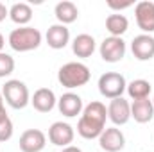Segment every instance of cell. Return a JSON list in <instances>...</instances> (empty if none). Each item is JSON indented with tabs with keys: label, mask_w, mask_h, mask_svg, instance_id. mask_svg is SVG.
I'll use <instances>...</instances> for the list:
<instances>
[{
	"label": "cell",
	"mask_w": 154,
	"mask_h": 152,
	"mask_svg": "<svg viewBox=\"0 0 154 152\" xmlns=\"http://www.w3.org/2000/svg\"><path fill=\"white\" fill-rule=\"evenodd\" d=\"M106 118H108V108L99 102L93 100L88 106H84L81 118L77 122V132L81 138L84 140H99V136L102 134V131L106 129Z\"/></svg>",
	"instance_id": "obj_1"
},
{
	"label": "cell",
	"mask_w": 154,
	"mask_h": 152,
	"mask_svg": "<svg viewBox=\"0 0 154 152\" xmlns=\"http://www.w3.org/2000/svg\"><path fill=\"white\" fill-rule=\"evenodd\" d=\"M91 79V72L84 63L79 61H70L66 65H63L57 70V81L63 88L66 90H74V88H81L86 86Z\"/></svg>",
	"instance_id": "obj_2"
},
{
	"label": "cell",
	"mask_w": 154,
	"mask_h": 152,
	"mask_svg": "<svg viewBox=\"0 0 154 152\" xmlns=\"http://www.w3.org/2000/svg\"><path fill=\"white\" fill-rule=\"evenodd\" d=\"M43 41V36L38 29L27 25V27H18L9 32L7 43L14 52H31L36 50Z\"/></svg>",
	"instance_id": "obj_3"
},
{
	"label": "cell",
	"mask_w": 154,
	"mask_h": 152,
	"mask_svg": "<svg viewBox=\"0 0 154 152\" xmlns=\"http://www.w3.org/2000/svg\"><path fill=\"white\" fill-rule=\"evenodd\" d=\"M2 95H4L5 104L9 108H13V109H23V108H27V104H31L29 88L20 79H9V81H5V84L2 88Z\"/></svg>",
	"instance_id": "obj_4"
},
{
	"label": "cell",
	"mask_w": 154,
	"mask_h": 152,
	"mask_svg": "<svg viewBox=\"0 0 154 152\" xmlns=\"http://www.w3.org/2000/svg\"><path fill=\"white\" fill-rule=\"evenodd\" d=\"M99 91L104 99H118L124 95L125 88H127V82H125V77L118 72H106L99 77Z\"/></svg>",
	"instance_id": "obj_5"
},
{
	"label": "cell",
	"mask_w": 154,
	"mask_h": 152,
	"mask_svg": "<svg viewBox=\"0 0 154 152\" xmlns=\"http://www.w3.org/2000/svg\"><path fill=\"white\" fill-rule=\"evenodd\" d=\"M125 41L122 38H116V36H108L104 38V41L100 43L99 47V52H100V57L106 61V63H118L125 57Z\"/></svg>",
	"instance_id": "obj_6"
},
{
	"label": "cell",
	"mask_w": 154,
	"mask_h": 152,
	"mask_svg": "<svg viewBox=\"0 0 154 152\" xmlns=\"http://www.w3.org/2000/svg\"><path fill=\"white\" fill-rule=\"evenodd\" d=\"M74 138H75V131L66 122H54L48 127V140L56 147H63L65 149V147L72 145Z\"/></svg>",
	"instance_id": "obj_7"
},
{
	"label": "cell",
	"mask_w": 154,
	"mask_h": 152,
	"mask_svg": "<svg viewBox=\"0 0 154 152\" xmlns=\"http://www.w3.org/2000/svg\"><path fill=\"white\" fill-rule=\"evenodd\" d=\"M134 18L136 25L143 31V34L154 32V2L142 0L134 5Z\"/></svg>",
	"instance_id": "obj_8"
},
{
	"label": "cell",
	"mask_w": 154,
	"mask_h": 152,
	"mask_svg": "<svg viewBox=\"0 0 154 152\" xmlns=\"http://www.w3.org/2000/svg\"><path fill=\"white\" fill-rule=\"evenodd\" d=\"M99 145L106 152H120L125 147V136L118 127H106L99 136Z\"/></svg>",
	"instance_id": "obj_9"
},
{
	"label": "cell",
	"mask_w": 154,
	"mask_h": 152,
	"mask_svg": "<svg viewBox=\"0 0 154 152\" xmlns=\"http://www.w3.org/2000/svg\"><path fill=\"white\" fill-rule=\"evenodd\" d=\"M108 118L113 122V125H125L129 120H131V104L129 100H125L124 97H118L109 100V106H108Z\"/></svg>",
	"instance_id": "obj_10"
},
{
	"label": "cell",
	"mask_w": 154,
	"mask_h": 152,
	"mask_svg": "<svg viewBox=\"0 0 154 152\" xmlns=\"http://www.w3.org/2000/svg\"><path fill=\"white\" fill-rule=\"evenodd\" d=\"M18 145L22 152H41L47 145V134L39 129H27L22 132Z\"/></svg>",
	"instance_id": "obj_11"
},
{
	"label": "cell",
	"mask_w": 154,
	"mask_h": 152,
	"mask_svg": "<svg viewBox=\"0 0 154 152\" xmlns=\"http://www.w3.org/2000/svg\"><path fill=\"white\" fill-rule=\"evenodd\" d=\"M131 52L138 61H151L154 57V36L138 34L131 41Z\"/></svg>",
	"instance_id": "obj_12"
},
{
	"label": "cell",
	"mask_w": 154,
	"mask_h": 152,
	"mask_svg": "<svg viewBox=\"0 0 154 152\" xmlns=\"http://www.w3.org/2000/svg\"><path fill=\"white\" fill-rule=\"evenodd\" d=\"M57 109H59V113L63 114V116H66V118H75L77 114L82 113L84 104H82V99H81L77 93L68 91V93H63V95L59 97V100H57Z\"/></svg>",
	"instance_id": "obj_13"
},
{
	"label": "cell",
	"mask_w": 154,
	"mask_h": 152,
	"mask_svg": "<svg viewBox=\"0 0 154 152\" xmlns=\"http://www.w3.org/2000/svg\"><path fill=\"white\" fill-rule=\"evenodd\" d=\"M45 41L50 48L54 50H61L70 43V29L66 25L61 23H54L48 27L47 34H45Z\"/></svg>",
	"instance_id": "obj_14"
},
{
	"label": "cell",
	"mask_w": 154,
	"mask_h": 152,
	"mask_svg": "<svg viewBox=\"0 0 154 152\" xmlns=\"http://www.w3.org/2000/svg\"><path fill=\"white\" fill-rule=\"evenodd\" d=\"M31 104L39 113H50L56 108L57 99H56V93L50 88H39V90L34 91V95L31 97Z\"/></svg>",
	"instance_id": "obj_15"
},
{
	"label": "cell",
	"mask_w": 154,
	"mask_h": 152,
	"mask_svg": "<svg viewBox=\"0 0 154 152\" xmlns=\"http://www.w3.org/2000/svg\"><path fill=\"white\" fill-rule=\"evenodd\" d=\"M131 118L138 123H147L154 118V106L151 99H142V100H133L131 104Z\"/></svg>",
	"instance_id": "obj_16"
},
{
	"label": "cell",
	"mask_w": 154,
	"mask_h": 152,
	"mask_svg": "<svg viewBox=\"0 0 154 152\" xmlns=\"http://www.w3.org/2000/svg\"><path fill=\"white\" fill-rule=\"evenodd\" d=\"M54 14L57 18V22L61 25H68V23H74L77 18H79V9L74 2L70 0H63V2H57L56 7H54Z\"/></svg>",
	"instance_id": "obj_17"
},
{
	"label": "cell",
	"mask_w": 154,
	"mask_h": 152,
	"mask_svg": "<svg viewBox=\"0 0 154 152\" xmlns=\"http://www.w3.org/2000/svg\"><path fill=\"white\" fill-rule=\"evenodd\" d=\"M95 48H97L95 38L90 36V34H79L72 41V52L75 54L77 57H82V59L91 57L93 52H95Z\"/></svg>",
	"instance_id": "obj_18"
},
{
	"label": "cell",
	"mask_w": 154,
	"mask_h": 152,
	"mask_svg": "<svg viewBox=\"0 0 154 152\" xmlns=\"http://www.w3.org/2000/svg\"><path fill=\"white\" fill-rule=\"evenodd\" d=\"M9 18L18 27H27V23L32 20V7L25 2H16L9 7Z\"/></svg>",
	"instance_id": "obj_19"
},
{
	"label": "cell",
	"mask_w": 154,
	"mask_h": 152,
	"mask_svg": "<svg viewBox=\"0 0 154 152\" xmlns=\"http://www.w3.org/2000/svg\"><path fill=\"white\" fill-rule=\"evenodd\" d=\"M129 29V20L125 14L120 13H113L106 18V31L109 32V36H116L122 38V34H125Z\"/></svg>",
	"instance_id": "obj_20"
},
{
	"label": "cell",
	"mask_w": 154,
	"mask_h": 152,
	"mask_svg": "<svg viewBox=\"0 0 154 152\" xmlns=\"http://www.w3.org/2000/svg\"><path fill=\"white\" fill-rule=\"evenodd\" d=\"M127 95L133 99V100H142V99H149L151 91H152V84L145 79H134L127 84L125 88Z\"/></svg>",
	"instance_id": "obj_21"
},
{
	"label": "cell",
	"mask_w": 154,
	"mask_h": 152,
	"mask_svg": "<svg viewBox=\"0 0 154 152\" xmlns=\"http://www.w3.org/2000/svg\"><path fill=\"white\" fill-rule=\"evenodd\" d=\"M14 66H16L14 57L5 54V52H0V79L11 75L14 72Z\"/></svg>",
	"instance_id": "obj_22"
},
{
	"label": "cell",
	"mask_w": 154,
	"mask_h": 152,
	"mask_svg": "<svg viewBox=\"0 0 154 152\" xmlns=\"http://www.w3.org/2000/svg\"><path fill=\"white\" fill-rule=\"evenodd\" d=\"M13 132H14V125L11 122V118H4L0 122V143H5L13 138Z\"/></svg>",
	"instance_id": "obj_23"
},
{
	"label": "cell",
	"mask_w": 154,
	"mask_h": 152,
	"mask_svg": "<svg viewBox=\"0 0 154 152\" xmlns=\"http://www.w3.org/2000/svg\"><path fill=\"white\" fill-rule=\"evenodd\" d=\"M134 5V2H115V0H108V7L109 9H113V11H124V9H127V7H133Z\"/></svg>",
	"instance_id": "obj_24"
},
{
	"label": "cell",
	"mask_w": 154,
	"mask_h": 152,
	"mask_svg": "<svg viewBox=\"0 0 154 152\" xmlns=\"http://www.w3.org/2000/svg\"><path fill=\"white\" fill-rule=\"evenodd\" d=\"M5 100H4V95H2V91H0V122L4 120V118H7V113H5V104H4Z\"/></svg>",
	"instance_id": "obj_25"
},
{
	"label": "cell",
	"mask_w": 154,
	"mask_h": 152,
	"mask_svg": "<svg viewBox=\"0 0 154 152\" xmlns=\"http://www.w3.org/2000/svg\"><path fill=\"white\" fill-rule=\"evenodd\" d=\"M7 16H9V9L5 7V4H2V2H0V22H4Z\"/></svg>",
	"instance_id": "obj_26"
},
{
	"label": "cell",
	"mask_w": 154,
	"mask_h": 152,
	"mask_svg": "<svg viewBox=\"0 0 154 152\" xmlns=\"http://www.w3.org/2000/svg\"><path fill=\"white\" fill-rule=\"evenodd\" d=\"M61 152H82V150L79 147H75V145H68V147H65Z\"/></svg>",
	"instance_id": "obj_27"
},
{
	"label": "cell",
	"mask_w": 154,
	"mask_h": 152,
	"mask_svg": "<svg viewBox=\"0 0 154 152\" xmlns=\"http://www.w3.org/2000/svg\"><path fill=\"white\" fill-rule=\"evenodd\" d=\"M4 47H5V38H4L2 32H0V52H4Z\"/></svg>",
	"instance_id": "obj_28"
},
{
	"label": "cell",
	"mask_w": 154,
	"mask_h": 152,
	"mask_svg": "<svg viewBox=\"0 0 154 152\" xmlns=\"http://www.w3.org/2000/svg\"><path fill=\"white\" fill-rule=\"evenodd\" d=\"M151 100H152V106H154V97H152V99H151Z\"/></svg>",
	"instance_id": "obj_29"
}]
</instances>
